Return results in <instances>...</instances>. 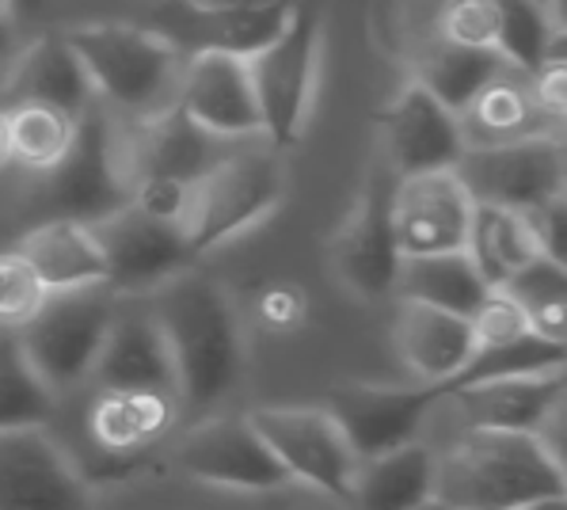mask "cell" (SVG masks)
Masks as SVG:
<instances>
[{
	"label": "cell",
	"instance_id": "6da1fadb",
	"mask_svg": "<svg viewBox=\"0 0 567 510\" xmlns=\"http://www.w3.org/2000/svg\"><path fill=\"white\" fill-rule=\"evenodd\" d=\"M176 366V400L206 416L229 392L240 389L248 366V343L233 294L209 275L183 271L156 289L153 305Z\"/></svg>",
	"mask_w": 567,
	"mask_h": 510
},
{
	"label": "cell",
	"instance_id": "7a4b0ae2",
	"mask_svg": "<svg viewBox=\"0 0 567 510\" xmlns=\"http://www.w3.org/2000/svg\"><path fill=\"white\" fill-rule=\"evenodd\" d=\"M545 496H567V480L564 457L537 435L461 427L434 453V499L450 510H522Z\"/></svg>",
	"mask_w": 567,
	"mask_h": 510
},
{
	"label": "cell",
	"instance_id": "3957f363",
	"mask_svg": "<svg viewBox=\"0 0 567 510\" xmlns=\"http://www.w3.org/2000/svg\"><path fill=\"white\" fill-rule=\"evenodd\" d=\"M61 34L76 50L95 100L107 111L126 114V119H153L176 103L179 73L187 58L153 28L76 23Z\"/></svg>",
	"mask_w": 567,
	"mask_h": 510
},
{
	"label": "cell",
	"instance_id": "277c9868",
	"mask_svg": "<svg viewBox=\"0 0 567 510\" xmlns=\"http://www.w3.org/2000/svg\"><path fill=\"white\" fill-rule=\"evenodd\" d=\"M286 198V164L270 145H248L225 153L190 191V210L183 222L190 255H206L237 241L248 228L264 225Z\"/></svg>",
	"mask_w": 567,
	"mask_h": 510
},
{
	"label": "cell",
	"instance_id": "5b68a950",
	"mask_svg": "<svg viewBox=\"0 0 567 510\" xmlns=\"http://www.w3.org/2000/svg\"><path fill=\"white\" fill-rule=\"evenodd\" d=\"M50 217H73L95 225L130 206L134 169H130L126 119L100 100L76 119V137L58 169H50Z\"/></svg>",
	"mask_w": 567,
	"mask_h": 510
},
{
	"label": "cell",
	"instance_id": "8992f818",
	"mask_svg": "<svg viewBox=\"0 0 567 510\" xmlns=\"http://www.w3.org/2000/svg\"><path fill=\"white\" fill-rule=\"evenodd\" d=\"M251 88L259 103V134L270 149L286 153L305 137L320 81V12L312 0H298L290 23L256 58H248Z\"/></svg>",
	"mask_w": 567,
	"mask_h": 510
},
{
	"label": "cell",
	"instance_id": "52a82bcc",
	"mask_svg": "<svg viewBox=\"0 0 567 510\" xmlns=\"http://www.w3.org/2000/svg\"><path fill=\"white\" fill-rule=\"evenodd\" d=\"M115 313V294L107 286L69 289V294H50L42 309L12 332L42 385L61 397L92 377L95 355L107 339Z\"/></svg>",
	"mask_w": 567,
	"mask_h": 510
},
{
	"label": "cell",
	"instance_id": "ba28073f",
	"mask_svg": "<svg viewBox=\"0 0 567 510\" xmlns=\"http://www.w3.org/2000/svg\"><path fill=\"white\" fill-rule=\"evenodd\" d=\"M400 175L389 169L385 156H373L370 172L362 180V191L354 206L347 210L343 225L336 228L328 244V259L336 278L359 302H381L396 294L400 275V244L396 225H392V191Z\"/></svg>",
	"mask_w": 567,
	"mask_h": 510
},
{
	"label": "cell",
	"instance_id": "9c48e42d",
	"mask_svg": "<svg viewBox=\"0 0 567 510\" xmlns=\"http://www.w3.org/2000/svg\"><path fill=\"white\" fill-rule=\"evenodd\" d=\"M248 424L259 430L290 483L336 499V503H351L359 457L336 419L324 411V404L320 408L267 404V408L248 411Z\"/></svg>",
	"mask_w": 567,
	"mask_h": 510
},
{
	"label": "cell",
	"instance_id": "30bf717a",
	"mask_svg": "<svg viewBox=\"0 0 567 510\" xmlns=\"http://www.w3.org/2000/svg\"><path fill=\"white\" fill-rule=\"evenodd\" d=\"M457 180L473 202L507 210H534L540 202L564 195L567 161L560 134H529L514 142L468 145L457 161Z\"/></svg>",
	"mask_w": 567,
	"mask_h": 510
},
{
	"label": "cell",
	"instance_id": "8fae6325",
	"mask_svg": "<svg viewBox=\"0 0 567 510\" xmlns=\"http://www.w3.org/2000/svg\"><path fill=\"white\" fill-rule=\"evenodd\" d=\"M183 477L206 488L244 491V496H267V491L290 488V477L248 416H206L176 442L172 453Z\"/></svg>",
	"mask_w": 567,
	"mask_h": 510
},
{
	"label": "cell",
	"instance_id": "7c38bea8",
	"mask_svg": "<svg viewBox=\"0 0 567 510\" xmlns=\"http://www.w3.org/2000/svg\"><path fill=\"white\" fill-rule=\"evenodd\" d=\"M446 400L442 385H381L347 381L336 385L324 411L339 424L354 457H378L419 438L426 416Z\"/></svg>",
	"mask_w": 567,
	"mask_h": 510
},
{
	"label": "cell",
	"instance_id": "4fadbf2b",
	"mask_svg": "<svg viewBox=\"0 0 567 510\" xmlns=\"http://www.w3.org/2000/svg\"><path fill=\"white\" fill-rule=\"evenodd\" d=\"M92 228L103 248V263H107L103 286L115 297L156 294L195 263L179 225L142 214L137 206H122L118 214L103 217Z\"/></svg>",
	"mask_w": 567,
	"mask_h": 510
},
{
	"label": "cell",
	"instance_id": "5bb4252c",
	"mask_svg": "<svg viewBox=\"0 0 567 510\" xmlns=\"http://www.w3.org/2000/svg\"><path fill=\"white\" fill-rule=\"evenodd\" d=\"M465 149L461 119L415 81L400 88L378 114V153L396 175L453 172Z\"/></svg>",
	"mask_w": 567,
	"mask_h": 510
},
{
	"label": "cell",
	"instance_id": "9a60e30c",
	"mask_svg": "<svg viewBox=\"0 0 567 510\" xmlns=\"http://www.w3.org/2000/svg\"><path fill=\"white\" fill-rule=\"evenodd\" d=\"M0 510H92V483L47 427L0 435Z\"/></svg>",
	"mask_w": 567,
	"mask_h": 510
},
{
	"label": "cell",
	"instance_id": "2e32d148",
	"mask_svg": "<svg viewBox=\"0 0 567 510\" xmlns=\"http://www.w3.org/2000/svg\"><path fill=\"white\" fill-rule=\"evenodd\" d=\"M298 0H275L267 8H195L187 0H164L153 12V31L190 54L256 58L290 23Z\"/></svg>",
	"mask_w": 567,
	"mask_h": 510
},
{
	"label": "cell",
	"instance_id": "e0dca14e",
	"mask_svg": "<svg viewBox=\"0 0 567 510\" xmlns=\"http://www.w3.org/2000/svg\"><path fill=\"white\" fill-rule=\"evenodd\" d=\"M176 108L198 130L221 142H248L259 134V103L251 88L248 58L233 54H190L183 61Z\"/></svg>",
	"mask_w": 567,
	"mask_h": 510
},
{
	"label": "cell",
	"instance_id": "ac0fdd59",
	"mask_svg": "<svg viewBox=\"0 0 567 510\" xmlns=\"http://www.w3.org/2000/svg\"><path fill=\"white\" fill-rule=\"evenodd\" d=\"M473 195L457 172L400 175L392 191V225H396L400 255L461 252L473 225Z\"/></svg>",
	"mask_w": 567,
	"mask_h": 510
},
{
	"label": "cell",
	"instance_id": "d6986e66",
	"mask_svg": "<svg viewBox=\"0 0 567 510\" xmlns=\"http://www.w3.org/2000/svg\"><path fill=\"white\" fill-rule=\"evenodd\" d=\"M89 381L100 385L103 392H164V397H176V366H172L168 339H164V328L153 309L115 313Z\"/></svg>",
	"mask_w": 567,
	"mask_h": 510
},
{
	"label": "cell",
	"instance_id": "ffe728a7",
	"mask_svg": "<svg viewBox=\"0 0 567 510\" xmlns=\"http://www.w3.org/2000/svg\"><path fill=\"white\" fill-rule=\"evenodd\" d=\"M567 400V374L564 369H548V374L529 377H507V381H484L468 385V389L446 392L453 416L461 427L480 430H522V435H537L545 419Z\"/></svg>",
	"mask_w": 567,
	"mask_h": 510
},
{
	"label": "cell",
	"instance_id": "44dd1931",
	"mask_svg": "<svg viewBox=\"0 0 567 510\" xmlns=\"http://www.w3.org/2000/svg\"><path fill=\"white\" fill-rule=\"evenodd\" d=\"M392 343H396L400 363L419 377V385H446L476 350L468 316L408 302V297H396Z\"/></svg>",
	"mask_w": 567,
	"mask_h": 510
},
{
	"label": "cell",
	"instance_id": "7402d4cb",
	"mask_svg": "<svg viewBox=\"0 0 567 510\" xmlns=\"http://www.w3.org/2000/svg\"><path fill=\"white\" fill-rule=\"evenodd\" d=\"M16 252L31 263L47 294H69V289H92L107 283V263L95 241V228L73 217H47L28 228Z\"/></svg>",
	"mask_w": 567,
	"mask_h": 510
},
{
	"label": "cell",
	"instance_id": "603a6c76",
	"mask_svg": "<svg viewBox=\"0 0 567 510\" xmlns=\"http://www.w3.org/2000/svg\"><path fill=\"white\" fill-rule=\"evenodd\" d=\"M16 103H47L73 119H81L84 111L95 103L92 81L84 73L76 50L65 42V34H42L34 39L20 58L12 61V76H8Z\"/></svg>",
	"mask_w": 567,
	"mask_h": 510
},
{
	"label": "cell",
	"instance_id": "cb8c5ba5",
	"mask_svg": "<svg viewBox=\"0 0 567 510\" xmlns=\"http://www.w3.org/2000/svg\"><path fill=\"white\" fill-rule=\"evenodd\" d=\"M179 400L164 392H103L89 411V435L103 457L134 461L176 424Z\"/></svg>",
	"mask_w": 567,
	"mask_h": 510
},
{
	"label": "cell",
	"instance_id": "d4e9b609",
	"mask_svg": "<svg viewBox=\"0 0 567 510\" xmlns=\"http://www.w3.org/2000/svg\"><path fill=\"white\" fill-rule=\"evenodd\" d=\"M426 499H434V450L423 438L362 457L354 469L351 503L359 510H415Z\"/></svg>",
	"mask_w": 567,
	"mask_h": 510
},
{
	"label": "cell",
	"instance_id": "484cf974",
	"mask_svg": "<svg viewBox=\"0 0 567 510\" xmlns=\"http://www.w3.org/2000/svg\"><path fill=\"white\" fill-rule=\"evenodd\" d=\"M468 145H495L514 142L529 134H560L540 119L534 95H529V73L507 65L495 81L484 84V92L457 114Z\"/></svg>",
	"mask_w": 567,
	"mask_h": 510
},
{
	"label": "cell",
	"instance_id": "4316f807",
	"mask_svg": "<svg viewBox=\"0 0 567 510\" xmlns=\"http://www.w3.org/2000/svg\"><path fill=\"white\" fill-rule=\"evenodd\" d=\"M492 294V286L484 283V275L476 271L473 255L461 252H434V255H408L400 263L396 275V294L419 305H434L457 316H468L484 305V297Z\"/></svg>",
	"mask_w": 567,
	"mask_h": 510
},
{
	"label": "cell",
	"instance_id": "83f0119b",
	"mask_svg": "<svg viewBox=\"0 0 567 510\" xmlns=\"http://www.w3.org/2000/svg\"><path fill=\"white\" fill-rule=\"evenodd\" d=\"M503 69H507V58L495 47H453L446 39H434L415 54L412 81L423 84L442 108L461 114Z\"/></svg>",
	"mask_w": 567,
	"mask_h": 510
},
{
	"label": "cell",
	"instance_id": "f1b7e54d",
	"mask_svg": "<svg viewBox=\"0 0 567 510\" xmlns=\"http://www.w3.org/2000/svg\"><path fill=\"white\" fill-rule=\"evenodd\" d=\"M465 252L473 255L476 271L484 275V283L492 289L507 286L526 263H534L540 255L526 217H522L518 210L487 206V202H476L473 206V225H468Z\"/></svg>",
	"mask_w": 567,
	"mask_h": 510
},
{
	"label": "cell",
	"instance_id": "f546056e",
	"mask_svg": "<svg viewBox=\"0 0 567 510\" xmlns=\"http://www.w3.org/2000/svg\"><path fill=\"white\" fill-rule=\"evenodd\" d=\"M495 4V50L507 65L537 73L545 61L564 58V28H556L540 0H492Z\"/></svg>",
	"mask_w": 567,
	"mask_h": 510
},
{
	"label": "cell",
	"instance_id": "4dcf8cb0",
	"mask_svg": "<svg viewBox=\"0 0 567 510\" xmlns=\"http://www.w3.org/2000/svg\"><path fill=\"white\" fill-rule=\"evenodd\" d=\"M548 369H567V343H553V339L537 336V332H522V336L499 343V347L476 350L442 389L453 392V389H468V385H484V381L548 374Z\"/></svg>",
	"mask_w": 567,
	"mask_h": 510
},
{
	"label": "cell",
	"instance_id": "1f68e13d",
	"mask_svg": "<svg viewBox=\"0 0 567 510\" xmlns=\"http://www.w3.org/2000/svg\"><path fill=\"white\" fill-rule=\"evenodd\" d=\"M54 411L58 397L31 369L16 332H0V435L50 427Z\"/></svg>",
	"mask_w": 567,
	"mask_h": 510
},
{
	"label": "cell",
	"instance_id": "d6a6232c",
	"mask_svg": "<svg viewBox=\"0 0 567 510\" xmlns=\"http://www.w3.org/2000/svg\"><path fill=\"white\" fill-rule=\"evenodd\" d=\"M8 114V149L12 161L31 172H50L61 164L76 137V119L47 103H12Z\"/></svg>",
	"mask_w": 567,
	"mask_h": 510
},
{
	"label": "cell",
	"instance_id": "836d02e7",
	"mask_svg": "<svg viewBox=\"0 0 567 510\" xmlns=\"http://www.w3.org/2000/svg\"><path fill=\"white\" fill-rule=\"evenodd\" d=\"M499 289L522 309L529 332L553 343H567V263L537 255Z\"/></svg>",
	"mask_w": 567,
	"mask_h": 510
},
{
	"label": "cell",
	"instance_id": "e575fe53",
	"mask_svg": "<svg viewBox=\"0 0 567 510\" xmlns=\"http://www.w3.org/2000/svg\"><path fill=\"white\" fill-rule=\"evenodd\" d=\"M47 286L20 252H0V328H20L47 302Z\"/></svg>",
	"mask_w": 567,
	"mask_h": 510
},
{
	"label": "cell",
	"instance_id": "d590c367",
	"mask_svg": "<svg viewBox=\"0 0 567 510\" xmlns=\"http://www.w3.org/2000/svg\"><path fill=\"white\" fill-rule=\"evenodd\" d=\"M439 39L453 47H495L492 0H446L439 16Z\"/></svg>",
	"mask_w": 567,
	"mask_h": 510
},
{
	"label": "cell",
	"instance_id": "8d00e7d4",
	"mask_svg": "<svg viewBox=\"0 0 567 510\" xmlns=\"http://www.w3.org/2000/svg\"><path fill=\"white\" fill-rule=\"evenodd\" d=\"M522 332H529L526 316H522V309L511 302L507 294H503V289H492V294L484 297V305H480V309L473 313L476 350L499 347V343L522 336ZM476 350H473V355H476Z\"/></svg>",
	"mask_w": 567,
	"mask_h": 510
},
{
	"label": "cell",
	"instance_id": "74e56055",
	"mask_svg": "<svg viewBox=\"0 0 567 510\" xmlns=\"http://www.w3.org/2000/svg\"><path fill=\"white\" fill-rule=\"evenodd\" d=\"M259 320H264L267 332L275 336H286V332H298L309 316V297H305L301 286H290V283H270L259 289Z\"/></svg>",
	"mask_w": 567,
	"mask_h": 510
},
{
	"label": "cell",
	"instance_id": "f35d334b",
	"mask_svg": "<svg viewBox=\"0 0 567 510\" xmlns=\"http://www.w3.org/2000/svg\"><path fill=\"white\" fill-rule=\"evenodd\" d=\"M529 95H534L540 119L548 122L553 130L564 126V114H567V61L553 58L529 73Z\"/></svg>",
	"mask_w": 567,
	"mask_h": 510
},
{
	"label": "cell",
	"instance_id": "ab89813d",
	"mask_svg": "<svg viewBox=\"0 0 567 510\" xmlns=\"http://www.w3.org/2000/svg\"><path fill=\"white\" fill-rule=\"evenodd\" d=\"M522 217H526L529 233H534L540 255H548V259H560L564 263V236H567V198L556 195L548 202H540L534 210H522Z\"/></svg>",
	"mask_w": 567,
	"mask_h": 510
},
{
	"label": "cell",
	"instance_id": "60d3db41",
	"mask_svg": "<svg viewBox=\"0 0 567 510\" xmlns=\"http://www.w3.org/2000/svg\"><path fill=\"white\" fill-rule=\"evenodd\" d=\"M195 8H267L275 0H187Z\"/></svg>",
	"mask_w": 567,
	"mask_h": 510
},
{
	"label": "cell",
	"instance_id": "b9f144b4",
	"mask_svg": "<svg viewBox=\"0 0 567 510\" xmlns=\"http://www.w3.org/2000/svg\"><path fill=\"white\" fill-rule=\"evenodd\" d=\"M16 50V28H12V16H0V61H8Z\"/></svg>",
	"mask_w": 567,
	"mask_h": 510
},
{
	"label": "cell",
	"instance_id": "7bdbcfd3",
	"mask_svg": "<svg viewBox=\"0 0 567 510\" xmlns=\"http://www.w3.org/2000/svg\"><path fill=\"white\" fill-rule=\"evenodd\" d=\"M522 510H567V496H545V499H534Z\"/></svg>",
	"mask_w": 567,
	"mask_h": 510
},
{
	"label": "cell",
	"instance_id": "ee69618b",
	"mask_svg": "<svg viewBox=\"0 0 567 510\" xmlns=\"http://www.w3.org/2000/svg\"><path fill=\"white\" fill-rule=\"evenodd\" d=\"M12 161V149H8V114L0 111V169Z\"/></svg>",
	"mask_w": 567,
	"mask_h": 510
},
{
	"label": "cell",
	"instance_id": "f6af8a7d",
	"mask_svg": "<svg viewBox=\"0 0 567 510\" xmlns=\"http://www.w3.org/2000/svg\"><path fill=\"white\" fill-rule=\"evenodd\" d=\"M42 4H47V0H12V12H20V16H39V12H42Z\"/></svg>",
	"mask_w": 567,
	"mask_h": 510
},
{
	"label": "cell",
	"instance_id": "bcb514c9",
	"mask_svg": "<svg viewBox=\"0 0 567 510\" xmlns=\"http://www.w3.org/2000/svg\"><path fill=\"white\" fill-rule=\"evenodd\" d=\"M540 4L548 8V16H553L556 28H564V12H560V0H540Z\"/></svg>",
	"mask_w": 567,
	"mask_h": 510
},
{
	"label": "cell",
	"instance_id": "7dc6e473",
	"mask_svg": "<svg viewBox=\"0 0 567 510\" xmlns=\"http://www.w3.org/2000/svg\"><path fill=\"white\" fill-rule=\"evenodd\" d=\"M415 510H450L446 503H439V499H426V503H419Z\"/></svg>",
	"mask_w": 567,
	"mask_h": 510
},
{
	"label": "cell",
	"instance_id": "c3c4849f",
	"mask_svg": "<svg viewBox=\"0 0 567 510\" xmlns=\"http://www.w3.org/2000/svg\"><path fill=\"white\" fill-rule=\"evenodd\" d=\"M0 16H12V0H0Z\"/></svg>",
	"mask_w": 567,
	"mask_h": 510
}]
</instances>
